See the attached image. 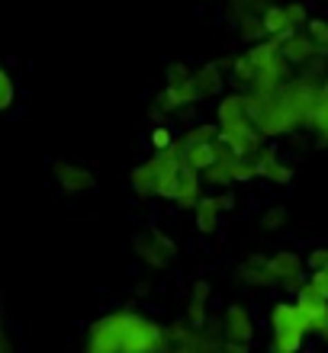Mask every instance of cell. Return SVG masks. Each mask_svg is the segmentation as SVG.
I'll return each mask as SVG.
<instances>
[{"label": "cell", "mask_w": 328, "mask_h": 353, "mask_svg": "<svg viewBox=\"0 0 328 353\" xmlns=\"http://www.w3.org/2000/svg\"><path fill=\"white\" fill-rule=\"evenodd\" d=\"M164 347H168L164 327L155 325L151 318L135 315V312H113V315L100 318L90 327V341H87L90 353H119V350L145 353V350H164Z\"/></svg>", "instance_id": "6da1fadb"}, {"label": "cell", "mask_w": 328, "mask_h": 353, "mask_svg": "<svg viewBox=\"0 0 328 353\" xmlns=\"http://www.w3.org/2000/svg\"><path fill=\"white\" fill-rule=\"evenodd\" d=\"M251 116H248V100L244 93H229L219 103V129H238V125H251Z\"/></svg>", "instance_id": "ba28073f"}, {"label": "cell", "mask_w": 328, "mask_h": 353, "mask_svg": "<svg viewBox=\"0 0 328 353\" xmlns=\"http://www.w3.org/2000/svg\"><path fill=\"white\" fill-rule=\"evenodd\" d=\"M219 154H222V139L216 141H193V145H184V161H187L190 168H197L200 174L209 168V164H216Z\"/></svg>", "instance_id": "30bf717a"}, {"label": "cell", "mask_w": 328, "mask_h": 353, "mask_svg": "<svg viewBox=\"0 0 328 353\" xmlns=\"http://www.w3.org/2000/svg\"><path fill=\"white\" fill-rule=\"evenodd\" d=\"M309 36L316 39V46L322 48V55H328V26L322 19H309Z\"/></svg>", "instance_id": "4316f807"}, {"label": "cell", "mask_w": 328, "mask_h": 353, "mask_svg": "<svg viewBox=\"0 0 328 353\" xmlns=\"http://www.w3.org/2000/svg\"><path fill=\"white\" fill-rule=\"evenodd\" d=\"M287 13H290L293 26H302V23H306V7H302V3H287Z\"/></svg>", "instance_id": "f546056e"}, {"label": "cell", "mask_w": 328, "mask_h": 353, "mask_svg": "<svg viewBox=\"0 0 328 353\" xmlns=\"http://www.w3.org/2000/svg\"><path fill=\"white\" fill-rule=\"evenodd\" d=\"M158 176H161V161L155 154L151 161H145V164L132 170V190L139 196H158Z\"/></svg>", "instance_id": "4fadbf2b"}, {"label": "cell", "mask_w": 328, "mask_h": 353, "mask_svg": "<svg viewBox=\"0 0 328 353\" xmlns=\"http://www.w3.org/2000/svg\"><path fill=\"white\" fill-rule=\"evenodd\" d=\"M254 125H258V132H261L264 139H277V135H287L290 129H296V122H293V116L280 103V97H273V100L264 106L261 116L254 119Z\"/></svg>", "instance_id": "5b68a950"}, {"label": "cell", "mask_w": 328, "mask_h": 353, "mask_svg": "<svg viewBox=\"0 0 328 353\" xmlns=\"http://www.w3.org/2000/svg\"><path fill=\"white\" fill-rule=\"evenodd\" d=\"M309 125L316 129V135H319V141H325L328 145V100L319 93V103H316V110H312L309 116Z\"/></svg>", "instance_id": "7402d4cb"}, {"label": "cell", "mask_w": 328, "mask_h": 353, "mask_svg": "<svg viewBox=\"0 0 328 353\" xmlns=\"http://www.w3.org/2000/svg\"><path fill=\"white\" fill-rule=\"evenodd\" d=\"M271 331H273V350L293 353V350H300L302 337L309 334V321H306L300 305L280 302L271 312Z\"/></svg>", "instance_id": "7a4b0ae2"}, {"label": "cell", "mask_w": 328, "mask_h": 353, "mask_svg": "<svg viewBox=\"0 0 328 353\" xmlns=\"http://www.w3.org/2000/svg\"><path fill=\"white\" fill-rule=\"evenodd\" d=\"M222 331H225V341H238V344H248L254 337V321L248 315L244 305H232L225 308V318H222Z\"/></svg>", "instance_id": "9c48e42d"}, {"label": "cell", "mask_w": 328, "mask_h": 353, "mask_svg": "<svg viewBox=\"0 0 328 353\" xmlns=\"http://www.w3.org/2000/svg\"><path fill=\"white\" fill-rule=\"evenodd\" d=\"M13 97H17V90H13V81H10V74L3 71V68H0V112L13 106Z\"/></svg>", "instance_id": "d4e9b609"}, {"label": "cell", "mask_w": 328, "mask_h": 353, "mask_svg": "<svg viewBox=\"0 0 328 353\" xmlns=\"http://www.w3.org/2000/svg\"><path fill=\"white\" fill-rule=\"evenodd\" d=\"M193 212H197V228L203 234H213L219 225V212H222V203H219V196H200V203L193 205Z\"/></svg>", "instance_id": "e0dca14e"}, {"label": "cell", "mask_w": 328, "mask_h": 353, "mask_svg": "<svg viewBox=\"0 0 328 353\" xmlns=\"http://www.w3.org/2000/svg\"><path fill=\"white\" fill-rule=\"evenodd\" d=\"M296 305L302 308V315H306V321H309V334L312 331L319 334L322 327L328 325V296H322L312 283L300 286V292H296Z\"/></svg>", "instance_id": "277c9868"}, {"label": "cell", "mask_w": 328, "mask_h": 353, "mask_svg": "<svg viewBox=\"0 0 328 353\" xmlns=\"http://www.w3.org/2000/svg\"><path fill=\"white\" fill-rule=\"evenodd\" d=\"M206 299H209V283H193V296H190V305H187V318H190V327L203 331L206 325Z\"/></svg>", "instance_id": "ac0fdd59"}, {"label": "cell", "mask_w": 328, "mask_h": 353, "mask_svg": "<svg viewBox=\"0 0 328 353\" xmlns=\"http://www.w3.org/2000/svg\"><path fill=\"white\" fill-rule=\"evenodd\" d=\"M193 81H197V87H200V93H203V97L222 93V74H219L216 65H206L200 74H193Z\"/></svg>", "instance_id": "ffe728a7"}, {"label": "cell", "mask_w": 328, "mask_h": 353, "mask_svg": "<svg viewBox=\"0 0 328 353\" xmlns=\"http://www.w3.org/2000/svg\"><path fill=\"white\" fill-rule=\"evenodd\" d=\"M55 176L68 193H84L94 186V174L87 168H77V164H55Z\"/></svg>", "instance_id": "5bb4252c"}, {"label": "cell", "mask_w": 328, "mask_h": 353, "mask_svg": "<svg viewBox=\"0 0 328 353\" xmlns=\"http://www.w3.org/2000/svg\"><path fill=\"white\" fill-rule=\"evenodd\" d=\"M264 267L271 270V276L277 279V283H287V286L300 283V276H302V261L290 251H280L277 257H271V261L264 263Z\"/></svg>", "instance_id": "8fae6325"}, {"label": "cell", "mask_w": 328, "mask_h": 353, "mask_svg": "<svg viewBox=\"0 0 328 353\" xmlns=\"http://www.w3.org/2000/svg\"><path fill=\"white\" fill-rule=\"evenodd\" d=\"M174 145V135H171V129H164V125H158V129L151 132V148L155 151H164Z\"/></svg>", "instance_id": "83f0119b"}, {"label": "cell", "mask_w": 328, "mask_h": 353, "mask_svg": "<svg viewBox=\"0 0 328 353\" xmlns=\"http://www.w3.org/2000/svg\"><path fill=\"white\" fill-rule=\"evenodd\" d=\"M254 164H258V176L271 180V183H290V180H293V170L287 168V164H280V161H277V154H273L271 148L258 151V154H254Z\"/></svg>", "instance_id": "7c38bea8"}, {"label": "cell", "mask_w": 328, "mask_h": 353, "mask_svg": "<svg viewBox=\"0 0 328 353\" xmlns=\"http://www.w3.org/2000/svg\"><path fill=\"white\" fill-rule=\"evenodd\" d=\"M197 100H203V93H200L197 81L190 74V77H184V81H168V87H164L158 97V110L174 112V110H180V106L197 103Z\"/></svg>", "instance_id": "8992f818"}, {"label": "cell", "mask_w": 328, "mask_h": 353, "mask_svg": "<svg viewBox=\"0 0 328 353\" xmlns=\"http://www.w3.org/2000/svg\"><path fill=\"white\" fill-rule=\"evenodd\" d=\"M232 71H235V81H242V84H254V77H258V68H254V61L248 58V52H244L242 58H235Z\"/></svg>", "instance_id": "603a6c76"}, {"label": "cell", "mask_w": 328, "mask_h": 353, "mask_svg": "<svg viewBox=\"0 0 328 353\" xmlns=\"http://www.w3.org/2000/svg\"><path fill=\"white\" fill-rule=\"evenodd\" d=\"M261 19H264V29H267V36H290L293 23H290V13L287 7H264L261 10Z\"/></svg>", "instance_id": "d6986e66"}, {"label": "cell", "mask_w": 328, "mask_h": 353, "mask_svg": "<svg viewBox=\"0 0 328 353\" xmlns=\"http://www.w3.org/2000/svg\"><path fill=\"white\" fill-rule=\"evenodd\" d=\"M174 203L184 205V209H193L200 203V170L190 168L187 161L180 164V186H177V199Z\"/></svg>", "instance_id": "9a60e30c"}, {"label": "cell", "mask_w": 328, "mask_h": 353, "mask_svg": "<svg viewBox=\"0 0 328 353\" xmlns=\"http://www.w3.org/2000/svg\"><path fill=\"white\" fill-rule=\"evenodd\" d=\"M139 248H142V257H145L151 267H168V261L174 257V244L158 232H151V241H142Z\"/></svg>", "instance_id": "2e32d148"}, {"label": "cell", "mask_w": 328, "mask_h": 353, "mask_svg": "<svg viewBox=\"0 0 328 353\" xmlns=\"http://www.w3.org/2000/svg\"><path fill=\"white\" fill-rule=\"evenodd\" d=\"M312 286L319 289L322 296H328V267H319V270H312V279H309Z\"/></svg>", "instance_id": "f1b7e54d"}, {"label": "cell", "mask_w": 328, "mask_h": 353, "mask_svg": "<svg viewBox=\"0 0 328 353\" xmlns=\"http://www.w3.org/2000/svg\"><path fill=\"white\" fill-rule=\"evenodd\" d=\"M319 334H322V341H325V344H328V325H325V327H322Z\"/></svg>", "instance_id": "836d02e7"}, {"label": "cell", "mask_w": 328, "mask_h": 353, "mask_svg": "<svg viewBox=\"0 0 328 353\" xmlns=\"http://www.w3.org/2000/svg\"><path fill=\"white\" fill-rule=\"evenodd\" d=\"M280 52L290 65H306V61H312L316 55H322V48L316 46V39H312L309 32H290V36L283 39Z\"/></svg>", "instance_id": "52a82bcc"}, {"label": "cell", "mask_w": 328, "mask_h": 353, "mask_svg": "<svg viewBox=\"0 0 328 353\" xmlns=\"http://www.w3.org/2000/svg\"><path fill=\"white\" fill-rule=\"evenodd\" d=\"M238 36H242L244 42H258L261 36H267L264 19L254 17V13H244V17H238Z\"/></svg>", "instance_id": "44dd1931"}, {"label": "cell", "mask_w": 328, "mask_h": 353, "mask_svg": "<svg viewBox=\"0 0 328 353\" xmlns=\"http://www.w3.org/2000/svg\"><path fill=\"white\" fill-rule=\"evenodd\" d=\"M184 77H190L187 65H171L168 68V81H184Z\"/></svg>", "instance_id": "1f68e13d"}, {"label": "cell", "mask_w": 328, "mask_h": 353, "mask_svg": "<svg viewBox=\"0 0 328 353\" xmlns=\"http://www.w3.org/2000/svg\"><path fill=\"white\" fill-rule=\"evenodd\" d=\"M219 125H197V129H190L184 139H180V148L184 145H193V141H216L219 139Z\"/></svg>", "instance_id": "cb8c5ba5"}, {"label": "cell", "mask_w": 328, "mask_h": 353, "mask_svg": "<svg viewBox=\"0 0 328 353\" xmlns=\"http://www.w3.org/2000/svg\"><path fill=\"white\" fill-rule=\"evenodd\" d=\"M280 103L287 106V112L293 116L296 125H306L316 110V103H319V87L312 84V81H290V84L280 87Z\"/></svg>", "instance_id": "3957f363"}, {"label": "cell", "mask_w": 328, "mask_h": 353, "mask_svg": "<svg viewBox=\"0 0 328 353\" xmlns=\"http://www.w3.org/2000/svg\"><path fill=\"white\" fill-rule=\"evenodd\" d=\"M309 267L319 270V267H328V248H319V251L309 257Z\"/></svg>", "instance_id": "4dcf8cb0"}, {"label": "cell", "mask_w": 328, "mask_h": 353, "mask_svg": "<svg viewBox=\"0 0 328 353\" xmlns=\"http://www.w3.org/2000/svg\"><path fill=\"white\" fill-rule=\"evenodd\" d=\"M319 93H322V97H325V100H328V77H325V84L319 87Z\"/></svg>", "instance_id": "d6a6232c"}, {"label": "cell", "mask_w": 328, "mask_h": 353, "mask_svg": "<svg viewBox=\"0 0 328 353\" xmlns=\"http://www.w3.org/2000/svg\"><path fill=\"white\" fill-rule=\"evenodd\" d=\"M283 222H287V209H283V205H271V209L264 212V219H261V225L267 228V232H273V228H280Z\"/></svg>", "instance_id": "484cf974"}]
</instances>
